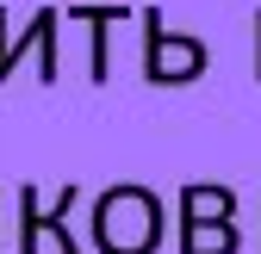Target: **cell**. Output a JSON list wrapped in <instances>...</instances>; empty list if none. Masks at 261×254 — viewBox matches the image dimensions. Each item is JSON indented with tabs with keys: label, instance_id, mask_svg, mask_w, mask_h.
<instances>
[{
	"label": "cell",
	"instance_id": "cell-5",
	"mask_svg": "<svg viewBox=\"0 0 261 254\" xmlns=\"http://www.w3.org/2000/svg\"><path fill=\"white\" fill-rule=\"evenodd\" d=\"M62 19L93 25V31H87V75H93V81H106V75H112V50H106L112 31H106V25H124V19H130V7H69Z\"/></svg>",
	"mask_w": 261,
	"mask_h": 254
},
{
	"label": "cell",
	"instance_id": "cell-6",
	"mask_svg": "<svg viewBox=\"0 0 261 254\" xmlns=\"http://www.w3.org/2000/svg\"><path fill=\"white\" fill-rule=\"evenodd\" d=\"M237 217H180V254H237Z\"/></svg>",
	"mask_w": 261,
	"mask_h": 254
},
{
	"label": "cell",
	"instance_id": "cell-8",
	"mask_svg": "<svg viewBox=\"0 0 261 254\" xmlns=\"http://www.w3.org/2000/svg\"><path fill=\"white\" fill-rule=\"evenodd\" d=\"M255 38H261V13H255Z\"/></svg>",
	"mask_w": 261,
	"mask_h": 254
},
{
	"label": "cell",
	"instance_id": "cell-1",
	"mask_svg": "<svg viewBox=\"0 0 261 254\" xmlns=\"http://www.w3.org/2000/svg\"><path fill=\"white\" fill-rule=\"evenodd\" d=\"M168 236L162 199L137 180H112L93 193V248L100 254H155Z\"/></svg>",
	"mask_w": 261,
	"mask_h": 254
},
{
	"label": "cell",
	"instance_id": "cell-7",
	"mask_svg": "<svg viewBox=\"0 0 261 254\" xmlns=\"http://www.w3.org/2000/svg\"><path fill=\"white\" fill-rule=\"evenodd\" d=\"M180 217H237V186L187 180V186H180Z\"/></svg>",
	"mask_w": 261,
	"mask_h": 254
},
{
	"label": "cell",
	"instance_id": "cell-4",
	"mask_svg": "<svg viewBox=\"0 0 261 254\" xmlns=\"http://www.w3.org/2000/svg\"><path fill=\"white\" fill-rule=\"evenodd\" d=\"M56 25H62V7H38L19 38H7V7H0V81H13L25 56H38V81H56Z\"/></svg>",
	"mask_w": 261,
	"mask_h": 254
},
{
	"label": "cell",
	"instance_id": "cell-3",
	"mask_svg": "<svg viewBox=\"0 0 261 254\" xmlns=\"http://www.w3.org/2000/svg\"><path fill=\"white\" fill-rule=\"evenodd\" d=\"M205 44L187 38V31H168L155 7H143V81L149 87H187L205 75Z\"/></svg>",
	"mask_w": 261,
	"mask_h": 254
},
{
	"label": "cell",
	"instance_id": "cell-2",
	"mask_svg": "<svg viewBox=\"0 0 261 254\" xmlns=\"http://www.w3.org/2000/svg\"><path fill=\"white\" fill-rule=\"evenodd\" d=\"M81 199H87V186H75V180L62 186L50 205L38 199V186H19V242H13V248H19V254H44V236H50L62 254H87L81 236L69 230V217H75Z\"/></svg>",
	"mask_w": 261,
	"mask_h": 254
},
{
	"label": "cell",
	"instance_id": "cell-9",
	"mask_svg": "<svg viewBox=\"0 0 261 254\" xmlns=\"http://www.w3.org/2000/svg\"><path fill=\"white\" fill-rule=\"evenodd\" d=\"M255 81H261V56H255Z\"/></svg>",
	"mask_w": 261,
	"mask_h": 254
}]
</instances>
